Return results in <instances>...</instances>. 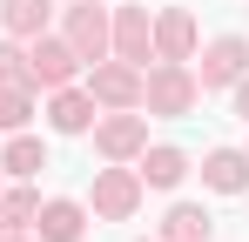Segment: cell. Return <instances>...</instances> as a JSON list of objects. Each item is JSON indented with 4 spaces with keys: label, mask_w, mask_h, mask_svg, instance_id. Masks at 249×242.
I'll use <instances>...</instances> for the list:
<instances>
[{
    "label": "cell",
    "mask_w": 249,
    "mask_h": 242,
    "mask_svg": "<svg viewBox=\"0 0 249 242\" xmlns=\"http://www.w3.org/2000/svg\"><path fill=\"white\" fill-rule=\"evenodd\" d=\"M142 208V175L135 168H101L94 175V215L101 222H128Z\"/></svg>",
    "instance_id": "obj_4"
},
{
    "label": "cell",
    "mask_w": 249,
    "mask_h": 242,
    "mask_svg": "<svg viewBox=\"0 0 249 242\" xmlns=\"http://www.w3.org/2000/svg\"><path fill=\"white\" fill-rule=\"evenodd\" d=\"M74 68H81V54H74L68 40L34 34V47H27V74H34V87H68V81H74Z\"/></svg>",
    "instance_id": "obj_6"
},
{
    "label": "cell",
    "mask_w": 249,
    "mask_h": 242,
    "mask_svg": "<svg viewBox=\"0 0 249 242\" xmlns=\"http://www.w3.org/2000/svg\"><path fill=\"white\" fill-rule=\"evenodd\" d=\"M88 94L101 108H142V68L135 61H94L88 68Z\"/></svg>",
    "instance_id": "obj_3"
},
{
    "label": "cell",
    "mask_w": 249,
    "mask_h": 242,
    "mask_svg": "<svg viewBox=\"0 0 249 242\" xmlns=\"http://www.w3.org/2000/svg\"><path fill=\"white\" fill-rule=\"evenodd\" d=\"M34 229H41V242H81L88 236V208L81 202H41Z\"/></svg>",
    "instance_id": "obj_10"
},
{
    "label": "cell",
    "mask_w": 249,
    "mask_h": 242,
    "mask_svg": "<svg viewBox=\"0 0 249 242\" xmlns=\"http://www.w3.org/2000/svg\"><path fill=\"white\" fill-rule=\"evenodd\" d=\"M155 242H162V236H155Z\"/></svg>",
    "instance_id": "obj_22"
},
{
    "label": "cell",
    "mask_w": 249,
    "mask_h": 242,
    "mask_svg": "<svg viewBox=\"0 0 249 242\" xmlns=\"http://www.w3.org/2000/svg\"><path fill=\"white\" fill-rule=\"evenodd\" d=\"M0 242H27V236H0Z\"/></svg>",
    "instance_id": "obj_21"
},
{
    "label": "cell",
    "mask_w": 249,
    "mask_h": 242,
    "mask_svg": "<svg viewBox=\"0 0 249 242\" xmlns=\"http://www.w3.org/2000/svg\"><path fill=\"white\" fill-rule=\"evenodd\" d=\"M47 121H54V135H88V128H94V94L54 87V101H47Z\"/></svg>",
    "instance_id": "obj_12"
},
{
    "label": "cell",
    "mask_w": 249,
    "mask_h": 242,
    "mask_svg": "<svg viewBox=\"0 0 249 242\" xmlns=\"http://www.w3.org/2000/svg\"><path fill=\"white\" fill-rule=\"evenodd\" d=\"M34 115V101H27V87H7V81H0V128H7V135H20V121Z\"/></svg>",
    "instance_id": "obj_18"
},
{
    "label": "cell",
    "mask_w": 249,
    "mask_h": 242,
    "mask_svg": "<svg viewBox=\"0 0 249 242\" xmlns=\"http://www.w3.org/2000/svg\"><path fill=\"white\" fill-rule=\"evenodd\" d=\"M236 115L249 121V81H236Z\"/></svg>",
    "instance_id": "obj_20"
},
{
    "label": "cell",
    "mask_w": 249,
    "mask_h": 242,
    "mask_svg": "<svg viewBox=\"0 0 249 242\" xmlns=\"http://www.w3.org/2000/svg\"><path fill=\"white\" fill-rule=\"evenodd\" d=\"M47 20H54V0H0V27H7V40L47 34Z\"/></svg>",
    "instance_id": "obj_11"
},
{
    "label": "cell",
    "mask_w": 249,
    "mask_h": 242,
    "mask_svg": "<svg viewBox=\"0 0 249 242\" xmlns=\"http://www.w3.org/2000/svg\"><path fill=\"white\" fill-rule=\"evenodd\" d=\"M202 182L222 189V195H243V189H249V155H243V148H215V155L202 161Z\"/></svg>",
    "instance_id": "obj_13"
},
{
    "label": "cell",
    "mask_w": 249,
    "mask_h": 242,
    "mask_svg": "<svg viewBox=\"0 0 249 242\" xmlns=\"http://www.w3.org/2000/svg\"><path fill=\"white\" fill-rule=\"evenodd\" d=\"M196 54V14L189 7H168L155 20V61H189Z\"/></svg>",
    "instance_id": "obj_9"
},
{
    "label": "cell",
    "mask_w": 249,
    "mask_h": 242,
    "mask_svg": "<svg viewBox=\"0 0 249 242\" xmlns=\"http://www.w3.org/2000/svg\"><path fill=\"white\" fill-rule=\"evenodd\" d=\"M209 236H215V222H209L196 202H175L162 215V242H209Z\"/></svg>",
    "instance_id": "obj_15"
},
{
    "label": "cell",
    "mask_w": 249,
    "mask_h": 242,
    "mask_svg": "<svg viewBox=\"0 0 249 242\" xmlns=\"http://www.w3.org/2000/svg\"><path fill=\"white\" fill-rule=\"evenodd\" d=\"M202 101V81L189 74L182 61H155L148 74H142V108L148 115H162V121H182L189 108Z\"/></svg>",
    "instance_id": "obj_1"
},
{
    "label": "cell",
    "mask_w": 249,
    "mask_h": 242,
    "mask_svg": "<svg viewBox=\"0 0 249 242\" xmlns=\"http://www.w3.org/2000/svg\"><path fill=\"white\" fill-rule=\"evenodd\" d=\"M94 148L108 161H128L148 148V115H135V108H115L108 121H94Z\"/></svg>",
    "instance_id": "obj_5"
},
{
    "label": "cell",
    "mask_w": 249,
    "mask_h": 242,
    "mask_svg": "<svg viewBox=\"0 0 249 242\" xmlns=\"http://www.w3.org/2000/svg\"><path fill=\"white\" fill-rule=\"evenodd\" d=\"M108 34H115V54L135 61V68L155 54V20H148V7H122V14L108 20Z\"/></svg>",
    "instance_id": "obj_8"
},
{
    "label": "cell",
    "mask_w": 249,
    "mask_h": 242,
    "mask_svg": "<svg viewBox=\"0 0 249 242\" xmlns=\"http://www.w3.org/2000/svg\"><path fill=\"white\" fill-rule=\"evenodd\" d=\"M0 168H7V175H41V168H47V148L34 141V135H14L7 155H0Z\"/></svg>",
    "instance_id": "obj_17"
},
{
    "label": "cell",
    "mask_w": 249,
    "mask_h": 242,
    "mask_svg": "<svg viewBox=\"0 0 249 242\" xmlns=\"http://www.w3.org/2000/svg\"><path fill=\"white\" fill-rule=\"evenodd\" d=\"M0 81H7V87H34V74H27V47L0 40Z\"/></svg>",
    "instance_id": "obj_19"
},
{
    "label": "cell",
    "mask_w": 249,
    "mask_h": 242,
    "mask_svg": "<svg viewBox=\"0 0 249 242\" xmlns=\"http://www.w3.org/2000/svg\"><path fill=\"white\" fill-rule=\"evenodd\" d=\"M34 215H41V195H34V189H14V195H0V236H20Z\"/></svg>",
    "instance_id": "obj_16"
},
{
    "label": "cell",
    "mask_w": 249,
    "mask_h": 242,
    "mask_svg": "<svg viewBox=\"0 0 249 242\" xmlns=\"http://www.w3.org/2000/svg\"><path fill=\"white\" fill-rule=\"evenodd\" d=\"M61 40L81 54V68H94V61H108V47H115V34H108V14L94 7V0H74L68 14H61Z\"/></svg>",
    "instance_id": "obj_2"
},
{
    "label": "cell",
    "mask_w": 249,
    "mask_h": 242,
    "mask_svg": "<svg viewBox=\"0 0 249 242\" xmlns=\"http://www.w3.org/2000/svg\"><path fill=\"white\" fill-rule=\"evenodd\" d=\"M243 74H249V40L243 34H222L202 54V74H196V81H202V87H236Z\"/></svg>",
    "instance_id": "obj_7"
},
{
    "label": "cell",
    "mask_w": 249,
    "mask_h": 242,
    "mask_svg": "<svg viewBox=\"0 0 249 242\" xmlns=\"http://www.w3.org/2000/svg\"><path fill=\"white\" fill-rule=\"evenodd\" d=\"M135 175H142V189H175L189 175V155L182 148H142V168Z\"/></svg>",
    "instance_id": "obj_14"
}]
</instances>
